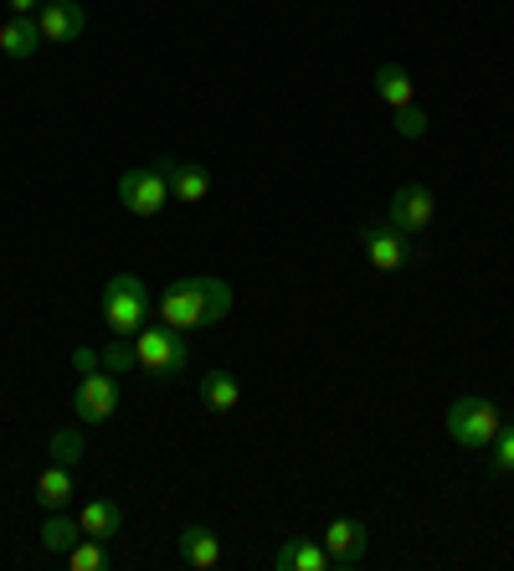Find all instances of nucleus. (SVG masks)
<instances>
[{
    "label": "nucleus",
    "mask_w": 514,
    "mask_h": 571,
    "mask_svg": "<svg viewBox=\"0 0 514 571\" xmlns=\"http://www.w3.org/2000/svg\"><path fill=\"white\" fill-rule=\"evenodd\" d=\"M504 428V413H499L494 402H484V396H458L453 407H448V437L463 443V448H489Z\"/></svg>",
    "instance_id": "nucleus-3"
},
{
    "label": "nucleus",
    "mask_w": 514,
    "mask_h": 571,
    "mask_svg": "<svg viewBox=\"0 0 514 571\" xmlns=\"http://www.w3.org/2000/svg\"><path fill=\"white\" fill-rule=\"evenodd\" d=\"M73 413H78V422H108V417L119 413V381L108 371H88L78 381V392H73Z\"/></svg>",
    "instance_id": "nucleus-6"
},
{
    "label": "nucleus",
    "mask_w": 514,
    "mask_h": 571,
    "mask_svg": "<svg viewBox=\"0 0 514 571\" xmlns=\"http://www.w3.org/2000/svg\"><path fill=\"white\" fill-rule=\"evenodd\" d=\"M78 541H82L78 520H67V515H47V525H41V551H47V556H67Z\"/></svg>",
    "instance_id": "nucleus-19"
},
{
    "label": "nucleus",
    "mask_w": 514,
    "mask_h": 571,
    "mask_svg": "<svg viewBox=\"0 0 514 571\" xmlns=\"http://www.w3.org/2000/svg\"><path fill=\"white\" fill-rule=\"evenodd\" d=\"M73 360H78V371H82V376H88V371H99V366H103V355H99V351H78Z\"/></svg>",
    "instance_id": "nucleus-25"
},
{
    "label": "nucleus",
    "mask_w": 514,
    "mask_h": 571,
    "mask_svg": "<svg viewBox=\"0 0 514 571\" xmlns=\"http://www.w3.org/2000/svg\"><path fill=\"white\" fill-rule=\"evenodd\" d=\"M278 571H330L335 561H330V551L324 546H314V541H283L273 556Z\"/></svg>",
    "instance_id": "nucleus-15"
},
{
    "label": "nucleus",
    "mask_w": 514,
    "mask_h": 571,
    "mask_svg": "<svg viewBox=\"0 0 514 571\" xmlns=\"http://www.w3.org/2000/svg\"><path fill=\"white\" fill-rule=\"evenodd\" d=\"M201 407H206V413H237V402H242V386H237V376L232 371H206L201 376Z\"/></svg>",
    "instance_id": "nucleus-12"
},
{
    "label": "nucleus",
    "mask_w": 514,
    "mask_h": 571,
    "mask_svg": "<svg viewBox=\"0 0 514 571\" xmlns=\"http://www.w3.org/2000/svg\"><path fill=\"white\" fill-rule=\"evenodd\" d=\"M67 567H73V571H103V567H108L103 541H93V535H88V541H78V546L67 551Z\"/></svg>",
    "instance_id": "nucleus-21"
},
{
    "label": "nucleus",
    "mask_w": 514,
    "mask_h": 571,
    "mask_svg": "<svg viewBox=\"0 0 514 571\" xmlns=\"http://www.w3.org/2000/svg\"><path fill=\"white\" fill-rule=\"evenodd\" d=\"M103 366H108V371H134V366H139V355H134V340L114 335V345H108V351H103Z\"/></svg>",
    "instance_id": "nucleus-23"
},
{
    "label": "nucleus",
    "mask_w": 514,
    "mask_h": 571,
    "mask_svg": "<svg viewBox=\"0 0 514 571\" xmlns=\"http://www.w3.org/2000/svg\"><path fill=\"white\" fill-rule=\"evenodd\" d=\"M360 242H365V263H371L376 274H401V268L412 263V237L396 232L391 221H386V227H365Z\"/></svg>",
    "instance_id": "nucleus-8"
},
{
    "label": "nucleus",
    "mask_w": 514,
    "mask_h": 571,
    "mask_svg": "<svg viewBox=\"0 0 514 571\" xmlns=\"http://www.w3.org/2000/svg\"><path fill=\"white\" fill-rule=\"evenodd\" d=\"M396 135L401 139H422L427 135V114H422V109H416V103H407V109H396Z\"/></svg>",
    "instance_id": "nucleus-24"
},
{
    "label": "nucleus",
    "mask_w": 514,
    "mask_h": 571,
    "mask_svg": "<svg viewBox=\"0 0 514 571\" xmlns=\"http://www.w3.org/2000/svg\"><path fill=\"white\" fill-rule=\"evenodd\" d=\"M37 5H41V0H11V16H31Z\"/></svg>",
    "instance_id": "nucleus-26"
},
{
    "label": "nucleus",
    "mask_w": 514,
    "mask_h": 571,
    "mask_svg": "<svg viewBox=\"0 0 514 571\" xmlns=\"http://www.w3.org/2000/svg\"><path fill=\"white\" fill-rule=\"evenodd\" d=\"M99 319L114 330V335L134 340L144 330V319H150V294H144V283L134 274H119L108 278V289L99 294Z\"/></svg>",
    "instance_id": "nucleus-2"
},
{
    "label": "nucleus",
    "mask_w": 514,
    "mask_h": 571,
    "mask_svg": "<svg viewBox=\"0 0 514 571\" xmlns=\"http://www.w3.org/2000/svg\"><path fill=\"white\" fill-rule=\"evenodd\" d=\"M176 551L191 571H211L221 561V541L211 525H185V531L176 535Z\"/></svg>",
    "instance_id": "nucleus-11"
},
{
    "label": "nucleus",
    "mask_w": 514,
    "mask_h": 571,
    "mask_svg": "<svg viewBox=\"0 0 514 571\" xmlns=\"http://www.w3.org/2000/svg\"><path fill=\"white\" fill-rule=\"evenodd\" d=\"M227 315H232V289L221 278H180L159 299V325L170 330H206Z\"/></svg>",
    "instance_id": "nucleus-1"
},
{
    "label": "nucleus",
    "mask_w": 514,
    "mask_h": 571,
    "mask_svg": "<svg viewBox=\"0 0 514 571\" xmlns=\"http://www.w3.org/2000/svg\"><path fill=\"white\" fill-rule=\"evenodd\" d=\"M78 525H82V535L108 541V535L124 531V505H119V499H88V505H82V515H78Z\"/></svg>",
    "instance_id": "nucleus-14"
},
{
    "label": "nucleus",
    "mask_w": 514,
    "mask_h": 571,
    "mask_svg": "<svg viewBox=\"0 0 514 571\" xmlns=\"http://www.w3.org/2000/svg\"><path fill=\"white\" fill-rule=\"evenodd\" d=\"M134 355H139V371H150L155 381H170L176 371H185V340H180V330H170V325L139 330Z\"/></svg>",
    "instance_id": "nucleus-5"
},
{
    "label": "nucleus",
    "mask_w": 514,
    "mask_h": 571,
    "mask_svg": "<svg viewBox=\"0 0 514 571\" xmlns=\"http://www.w3.org/2000/svg\"><path fill=\"white\" fill-rule=\"evenodd\" d=\"M324 551H330L335 567H360L365 551H371V531H365V520H356V515L330 520V525H324Z\"/></svg>",
    "instance_id": "nucleus-9"
},
{
    "label": "nucleus",
    "mask_w": 514,
    "mask_h": 571,
    "mask_svg": "<svg viewBox=\"0 0 514 571\" xmlns=\"http://www.w3.org/2000/svg\"><path fill=\"white\" fill-rule=\"evenodd\" d=\"M37 26H41V41L62 47V41H78L88 31V11H82L78 0H47L37 11Z\"/></svg>",
    "instance_id": "nucleus-10"
},
{
    "label": "nucleus",
    "mask_w": 514,
    "mask_h": 571,
    "mask_svg": "<svg viewBox=\"0 0 514 571\" xmlns=\"http://www.w3.org/2000/svg\"><path fill=\"white\" fill-rule=\"evenodd\" d=\"M206 191H211V176H206L201 165H185V160L170 165V196H176L180 206H201Z\"/></svg>",
    "instance_id": "nucleus-16"
},
{
    "label": "nucleus",
    "mask_w": 514,
    "mask_h": 571,
    "mask_svg": "<svg viewBox=\"0 0 514 571\" xmlns=\"http://www.w3.org/2000/svg\"><path fill=\"white\" fill-rule=\"evenodd\" d=\"M37 47H41L37 16H11L5 26H0V52H5V58L26 62V58H37Z\"/></svg>",
    "instance_id": "nucleus-13"
},
{
    "label": "nucleus",
    "mask_w": 514,
    "mask_h": 571,
    "mask_svg": "<svg viewBox=\"0 0 514 571\" xmlns=\"http://www.w3.org/2000/svg\"><path fill=\"white\" fill-rule=\"evenodd\" d=\"M489 448H494V454H489V469H494V473H514V422L499 428V437L489 443Z\"/></svg>",
    "instance_id": "nucleus-22"
},
{
    "label": "nucleus",
    "mask_w": 514,
    "mask_h": 571,
    "mask_svg": "<svg viewBox=\"0 0 514 571\" xmlns=\"http://www.w3.org/2000/svg\"><path fill=\"white\" fill-rule=\"evenodd\" d=\"M433 217H437V201H433L427 186H401V191L391 196V206H386V221L407 237H422L427 227H433Z\"/></svg>",
    "instance_id": "nucleus-7"
},
{
    "label": "nucleus",
    "mask_w": 514,
    "mask_h": 571,
    "mask_svg": "<svg viewBox=\"0 0 514 571\" xmlns=\"http://www.w3.org/2000/svg\"><path fill=\"white\" fill-rule=\"evenodd\" d=\"M73 469H62V464H47L41 469V479H37V499L47 505V510H62L67 499H73Z\"/></svg>",
    "instance_id": "nucleus-18"
},
{
    "label": "nucleus",
    "mask_w": 514,
    "mask_h": 571,
    "mask_svg": "<svg viewBox=\"0 0 514 571\" xmlns=\"http://www.w3.org/2000/svg\"><path fill=\"white\" fill-rule=\"evenodd\" d=\"M376 93H381V103L386 109H407V103H416V93H412V78H407V67H396V62H381L376 67Z\"/></svg>",
    "instance_id": "nucleus-17"
},
{
    "label": "nucleus",
    "mask_w": 514,
    "mask_h": 571,
    "mask_svg": "<svg viewBox=\"0 0 514 571\" xmlns=\"http://www.w3.org/2000/svg\"><path fill=\"white\" fill-rule=\"evenodd\" d=\"M82 454H88V448H82L78 428H57V433H52V464H62V469H78Z\"/></svg>",
    "instance_id": "nucleus-20"
},
{
    "label": "nucleus",
    "mask_w": 514,
    "mask_h": 571,
    "mask_svg": "<svg viewBox=\"0 0 514 571\" xmlns=\"http://www.w3.org/2000/svg\"><path fill=\"white\" fill-rule=\"evenodd\" d=\"M170 165H176V160H155V165H144V170H129V176L119 180L124 212L159 217V212L170 206Z\"/></svg>",
    "instance_id": "nucleus-4"
}]
</instances>
